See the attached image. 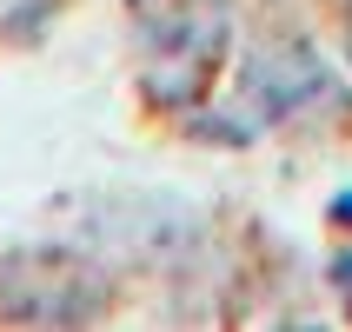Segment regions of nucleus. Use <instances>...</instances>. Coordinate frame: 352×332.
Returning a JSON list of instances; mask_svg holds the SVG:
<instances>
[{"label":"nucleus","instance_id":"f03ea898","mask_svg":"<svg viewBox=\"0 0 352 332\" xmlns=\"http://www.w3.org/2000/svg\"><path fill=\"white\" fill-rule=\"evenodd\" d=\"M326 93V67H319L306 47L293 54H259L253 74H246V107H266V113H293V100H313Z\"/></svg>","mask_w":352,"mask_h":332},{"label":"nucleus","instance_id":"f257e3e1","mask_svg":"<svg viewBox=\"0 0 352 332\" xmlns=\"http://www.w3.org/2000/svg\"><path fill=\"white\" fill-rule=\"evenodd\" d=\"M133 20H140V40H146V87H153V100L186 107L219 67L226 7L219 0H133Z\"/></svg>","mask_w":352,"mask_h":332},{"label":"nucleus","instance_id":"7ed1b4c3","mask_svg":"<svg viewBox=\"0 0 352 332\" xmlns=\"http://www.w3.org/2000/svg\"><path fill=\"white\" fill-rule=\"evenodd\" d=\"M333 279H339V286H346V293H352V253H346V259H339V266H333Z\"/></svg>","mask_w":352,"mask_h":332},{"label":"nucleus","instance_id":"39448f33","mask_svg":"<svg viewBox=\"0 0 352 332\" xmlns=\"http://www.w3.org/2000/svg\"><path fill=\"white\" fill-rule=\"evenodd\" d=\"M346 54H352V7H346Z\"/></svg>","mask_w":352,"mask_h":332},{"label":"nucleus","instance_id":"20e7f679","mask_svg":"<svg viewBox=\"0 0 352 332\" xmlns=\"http://www.w3.org/2000/svg\"><path fill=\"white\" fill-rule=\"evenodd\" d=\"M333 219H346V226H352V193H339V199H333Z\"/></svg>","mask_w":352,"mask_h":332}]
</instances>
